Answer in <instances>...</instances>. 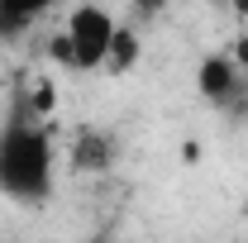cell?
Instances as JSON below:
<instances>
[{"instance_id": "6da1fadb", "label": "cell", "mask_w": 248, "mask_h": 243, "mask_svg": "<svg viewBox=\"0 0 248 243\" xmlns=\"http://www.w3.org/2000/svg\"><path fill=\"white\" fill-rule=\"evenodd\" d=\"M53 186V148L48 129L33 120H10L0 129V191L10 200H43Z\"/></svg>"}, {"instance_id": "7a4b0ae2", "label": "cell", "mask_w": 248, "mask_h": 243, "mask_svg": "<svg viewBox=\"0 0 248 243\" xmlns=\"http://www.w3.org/2000/svg\"><path fill=\"white\" fill-rule=\"evenodd\" d=\"M115 15L110 10H100V5H77L72 15H67V43H72V67H81V72H95V67H105L110 58V43H115Z\"/></svg>"}, {"instance_id": "3957f363", "label": "cell", "mask_w": 248, "mask_h": 243, "mask_svg": "<svg viewBox=\"0 0 248 243\" xmlns=\"http://www.w3.org/2000/svg\"><path fill=\"white\" fill-rule=\"evenodd\" d=\"M196 86H201L205 100H215V105L234 100V91H239V67H234V58H229V53H210V58H201Z\"/></svg>"}, {"instance_id": "277c9868", "label": "cell", "mask_w": 248, "mask_h": 243, "mask_svg": "<svg viewBox=\"0 0 248 243\" xmlns=\"http://www.w3.org/2000/svg\"><path fill=\"white\" fill-rule=\"evenodd\" d=\"M115 162V143H110V134H100V129H86V134H77V143H72V172H105Z\"/></svg>"}, {"instance_id": "5b68a950", "label": "cell", "mask_w": 248, "mask_h": 243, "mask_svg": "<svg viewBox=\"0 0 248 243\" xmlns=\"http://www.w3.org/2000/svg\"><path fill=\"white\" fill-rule=\"evenodd\" d=\"M134 62H139V33L129 29V24H120V29H115V43H110V58H105V67L129 72Z\"/></svg>"}, {"instance_id": "8992f818", "label": "cell", "mask_w": 248, "mask_h": 243, "mask_svg": "<svg viewBox=\"0 0 248 243\" xmlns=\"http://www.w3.org/2000/svg\"><path fill=\"white\" fill-rule=\"evenodd\" d=\"M48 5H58V0H0L5 15H19V19H29V24H33V15H43Z\"/></svg>"}, {"instance_id": "52a82bcc", "label": "cell", "mask_w": 248, "mask_h": 243, "mask_svg": "<svg viewBox=\"0 0 248 243\" xmlns=\"http://www.w3.org/2000/svg\"><path fill=\"white\" fill-rule=\"evenodd\" d=\"M29 105H33V115H48V110H53V81H38Z\"/></svg>"}, {"instance_id": "ba28073f", "label": "cell", "mask_w": 248, "mask_h": 243, "mask_svg": "<svg viewBox=\"0 0 248 243\" xmlns=\"http://www.w3.org/2000/svg\"><path fill=\"white\" fill-rule=\"evenodd\" d=\"M24 29H29V19H19V15H5V10H0V38H19Z\"/></svg>"}, {"instance_id": "9c48e42d", "label": "cell", "mask_w": 248, "mask_h": 243, "mask_svg": "<svg viewBox=\"0 0 248 243\" xmlns=\"http://www.w3.org/2000/svg\"><path fill=\"white\" fill-rule=\"evenodd\" d=\"M48 53H53V62H62V67H72V43H67V33H58V38L48 43Z\"/></svg>"}, {"instance_id": "30bf717a", "label": "cell", "mask_w": 248, "mask_h": 243, "mask_svg": "<svg viewBox=\"0 0 248 243\" xmlns=\"http://www.w3.org/2000/svg\"><path fill=\"white\" fill-rule=\"evenodd\" d=\"M229 58H234V67H239V72L248 67V33L239 38V43H234V53H229Z\"/></svg>"}, {"instance_id": "8fae6325", "label": "cell", "mask_w": 248, "mask_h": 243, "mask_svg": "<svg viewBox=\"0 0 248 243\" xmlns=\"http://www.w3.org/2000/svg\"><path fill=\"white\" fill-rule=\"evenodd\" d=\"M134 5H139L143 15H153V10H162V0H134Z\"/></svg>"}, {"instance_id": "7c38bea8", "label": "cell", "mask_w": 248, "mask_h": 243, "mask_svg": "<svg viewBox=\"0 0 248 243\" xmlns=\"http://www.w3.org/2000/svg\"><path fill=\"white\" fill-rule=\"evenodd\" d=\"M234 5H239V10H244V15H248V0H234Z\"/></svg>"}]
</instances>
